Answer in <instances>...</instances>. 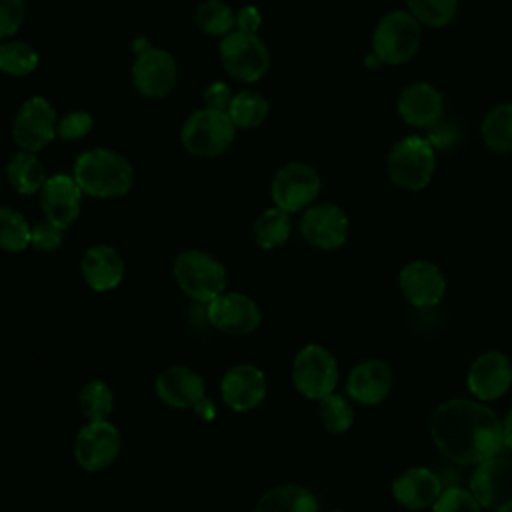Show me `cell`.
Segmentation results:
<instances>
[{
	"instance_id": "cell-1",
	"label": "cell",
	"mask_w": 512,
	"mask_h": 512,
	"mask_svg": "<svg viewBox=\"0 0 512 512\" xmlns=\"http://www.w3.org/2000/svg\"><path fill=\"white\" fill-rule=\"evenodd\" d=\"M430 434L448 460L464 466L480 464L504 446L498 414L470 398H450L438 404L430 418Z\"/></svg>"
},
{
	"instance_id": "cell-2",
	"label": "cell",
	"mask_w": 512,
	"mask_h": 512,
	"mask_svg": "<svg viewBox=\"0 0 512 512\" xmlns=\"http://www.w3.org/2000/svg\"><path fill=\"white\" fill-rule=\"evenodd\" d=\"M72 176L80 190L92 198H118L134 184L132 164L108 148L82 152L74 162Z\"/></svg>"
},
{
	"instance_id": "cell-3",
	"label": "cell",
	"mask_w": 512,
	"mask_h": 512,
	"mask_svg": "<svg viewBox=\"0 0 512 512\" xmlns=\"http://www.w3.org/2000/svg\"><path fill=\"white\" fill-rule=\"evenodd\" d=\"M172 274L178 288L200 304H208L226 290L224 264L200 248L180 252L172 264Z\"/></svg>"
},
{
	"instance_id": "cell-4",
	"label": "cell",
	"mask_w": 512,
	"mask_h": 512,
	"mask_svg": "<svg viewBox=\"0 0 512 512\" xmlns=\"http://www.w3.org/2000/svg\"><path fill=\"white\" fill-rule=\"evenodd\" d=\"M236 134V126L228 112L202 108L192 112L182 124V146L200 158H212L228 150Z\"/></svg>"
},
{
	"instance_id": "cell-5",
	"label": "cell",
	"mask_w": 512,
	"mask_h": 512,
	"mask_svg": "<svg viewBox=\"0 0 512 512\" xmlns=\"http://www.w3.org/2000/svg\"><path fill=\"white\" fill-rule=\"evenodd\" d=\"M292 384L308 400H322L338 384V362L322 344L302 346L292 360Z\"/></svg>"
},
{
	"instance_id": "cell-6",
	"label": "cell",
	"mask_w": 512,
	"mask_h": 512,
	"mask_svg": "<svg viewBox=\"0 0 512 512\" xmlns=\"http://www.w3.org/2000/svg\"><path fill=\"white\" fill-rule=\"evenodd\" d=\"M422 30L416 16L404 10H394L378 22L372 36V52L378 62L404 64L420 48Z\"/></svg>"
},
{
	"instance_id": "cell-7",
	"label": "cell",
	"mask_w": 512,
	"mask_h": 512,
	"mask_svg": "<svg viewBox=\"0 0 512 512\" xmlns=\"http://www.w3.org/2000/svg\"><path fill=\"white\" fill-rule=\"evenodd\" d=\"M436 166L434 146L422 136L398 140L388 154L390 180L404 190H422L432 180Z\"/></svg>"
},
{
	"instance_id": "cell-8",
	"label": "cell",
	"mask_w": 512,
	"mask_h": 512,
	"mask_svg": "<svg viewBox=\"0 0 512 512\" xmlns=\"http://www.w3.org/2000/svg\"><path fill=\"white\" fill-rule=\"evenodd\" d=\"M220 60L224 70L242 82L260 80L270 66L266 44L256 34L244 30H232L222 36Z\"/></svg>"
},
{
	"instance_id": "cell-9",
	"label": "cell",
	"mask_w": 512,
	"mask_h": 512,
	"mask_svg": "<svg viewBox=\"0 0 512 512\" xmlns=\"http://www.w3.org/2000/svg\"><path fill=\"white\" fill-rule=\"evenodd\" d=\"M120 448V430L110 420H92L76 434L74 460L86 472H100L120 456Z\"/></svg>"
},
{
	"instance_id": "cell-10",
	"label": "cell",
	"mask_w": 512,
	"mask_h": 512,
	"mask_svg": "<svg viewBox=\"0 0 512 512\" xmlns=\"http://www.w3.org/2000/svg\"><path fill=\"white\" fill-rule=\"evenodd\" d=\"M320 176L316 168L306 162H290L282 166L270 186L274 206L292 214L312 206L320 194Z\"/></svg>"
},
{
	"instance_id": "cell-11",
	"label": "cell",
	"mask_w": 512,
	"mask_h": 512,
	"mask_svg": "<svg viewBox=\"0 0 512 512\" xmlns=\"http://www.w3.org/2000/svg\"><path fill=\"white\" fill-rule=\"evenodd\" d=\"M470 492L482 508L494 512H512V458L492 456L470 476Z\"/></svg>"
},
{
	"instance_id": "cell-12",
	"label": "cell",
	"mask_w": 512,
	"mask_h": 512,
	"mask_svg": "<svg viewBox=\"0 0 512 512\" xmlns=\"http://www.w3.org/2000/svg\"><path fill=\"white\" fill-rule=\"evenodd\" d=\"M56 112L42 96L28 98L16 112L12 122V138L20 150L40 152L56 136Z\"/></svg>"
},
{
	"instance_id": "cell-13",
	"label": "cell",
	"mask_w": 512,
	"mask_h": 512,
	"mask_svg": "<svg viewBox=\"0 0 512 512\" xmlns=\"http://www.w3.org/2000/svg\"><path fill=\"white\" fill-rule=\"evenodd\" d=\"M204 306L208 324L232 336H246L254 332L262 320L258 304L242 292L224 290Z\"/></svg>"
},
{
	"instance_id": "cell-14",
	"label": "cell",
	"mask_w": 512,
	"mask_h": 512,
	"mask_svg": "<svg viewBox=\"0 0 512 512\" xmlns=\"http://www.w3.org/2000/svg\"><path fill=\"white\" fill-rule=\"evenodd\" d=\"M348 216L330 202L312 204L300 218V232L304 240L318 250H338L348 240Z\"/></svg>"
},
{
	"instance_id": "cell-15",
	"label": "cell",
	"mask_w": 512,
	"mask_h": 512,
	"mask_svg": "<svg viewBox=\"0 0 512 512\" xmlns=\"http://www.w3.org/2000/svg\"><path fill=\"white\" fill-rule=\"evenodd\" d=\"M178 80V68L172 58L162 48H146L140 52L132 66V82L144 98H164Z\"/></svg>"
},
{
	"instance_id": "cell-16",
	"label": "cell",
	"mask_w": 512,
	"mask_h": 512,
	"mask_svg": "<svg viewBox=\"0 0 512 512\" xmlns=\"http://www.w3.org/2000/svg\"><path fill=\"white\" fill-rule=\"evenodd\" d=\"M466 384L480 402L502 398L512 386V362L498 350L484 352L470 364Z\"/></svg>"
},
{
	"instance_id": "cell-17",
	"label": "cell",
	"mask_w": 512,
	"mask_h": 512,
	"mask_svg": "<svg viewBox=\"0 0 512 512\" xmlns=\"http://www.w3.org/2000/svg\"><path fill=\"white\" fill-rule=\"evenodd\" d=\"M402 296L416 308H432L446 294V278L430 260H412L398 274Z\"/></svg>"
},
{
	"instance_id": "cell-18",
	"label": "cell",
	"mask_w": 512,
	"mask_h": 512,
	"mask_svg": "<svg viewBox=\"0 0 512 512\" xmlns=\"http://www.w3.org/2000/svg\"><path fill=\"white\" fill-rule=\"evenodd\" d=\"M266 388L264 372L248 362L234 364L220 380V396L234 412L254 410L266 398Z\"/></svg>"
},
{
	"instance_id": "cell-19",
	"label": "cell",
	"mask_w": 512,
	"mask_h": 512,
	"mask_svg": "<svg viewBox=\"0 0 512 512\" xmlns=\"http://www.w3.org/2000/svg\"><path fill=\"white\" fill-rule=\"evenodd\" d=\"M82 194L84 192L70 174H54L46 178L40 190V208L44 218L66 230L80 214Z\"/></svg>"
},
{
	"instance_id": "cell-20",
	"label": "cell",
	"mask_w": 512,
	"mask_h": 512,
	"mask_svg": "<svg viewBox=\"0 0 512 512\" xmlns=\"http://www.w3.org/2000/svg\"><path fill=\"white\" fill-rule=\"evenodd\" d=\"M156 396L170 408H196L206 398L204 378L190 366H168L154 380Z\"/></svg>"
},
{
	"instance_id": "cell-21",
	"label": "cell",
	"mask_w": 512,
	"mask_h": 512,
	"mask_svg": "<svg viewBox=\"0 0 512 512\" xmlns=\"http://www.w3.org/2000/svg\"><path fill=\"white\" fill-rule=\"evenodd\" d=\"M394 386V374L392 368L378 358L362 360L358 362L346 380V392L348 396L364 406L380 404L388 398Z\"/></svg>"
},
{
	"instance_id": "cell-22",
	"label": "cell",
	"mask_w": 512,
	"mask_h": 512,
	"mask_svg": "<svg viewBox=\"0 0 512 512\" xmlns=\"http://www.w3.org/2000/svg\"><path fill=\"white\" fill-rule=\"evenodd\" d=\"M442 490L440 478L424 466H412L398 474L392 482L394 500L408 510L432 508Z\"/></svg>"
},
{
	"instance_id": "cell-23",
	"label": "cell",
	"mask_w": 512,
	"mask_h": 512,
	"mask_svg": "<svg viewBox=\"0 0 512 512\" xmlns=\"http://www.w3.org/2000/svg\"><path fill=\"white\" fill-rule=\"evenodd\" d=\"M80 274L94 292H110L124 278V260L114 246L96 244L82 254Z\"/></svg>"
},
{
	"instance_id": "cell-24",
	"label": "cell",
	"mask_w": 512,
	"mask_h": 512,
	"mask_svg": "<svg viewBox=\"0 0 512 512\" xmlns=\"http://www.w3.org/2000/svg\"><path fill=\"white\" fill-rule=\"evenodd\" d=\"M444 112L440 92L428 82L408 84L398 96V114L416 128H432Z\"/></svg>"
},
{
	"instance_id": "cell-25",
	"label": "cell",
	"mask_w": 512,
	"mask_h": 512,
	"mask_svg": "<svg viewBox=\"0 0 512 512\" xmlns=\"http://www.w3.org/2000/svg\"><path fill=\"white\" fill-rule=\"evenodd\" d=\"M254 512H318V500L304 486L280 484L258 498Z\"/></svg>"
},
{
	"instance_id": "cell-26",
	"label": "cell",
	"mask_w": 512,
	"mask_h": 512,
	"mask_svg": "<svg viewBox=\"0 0 512 512\" xmlns=\"http://www.w3.org/2000/svg\"><path fill=\"white\" fill-rule=\"evenodd\" d=\"M6 176L10 186L22 196H32L40 192L46 182L44 166L38 160L36 152H26V150H20L10 158L6 166Z\"/></svg>"
},
{
	"instance_id": "cell-27",
	"label": "cell",
	"mask_w": 512,
	"mask_h": 512,
	"mask_svg": "<svg viewBox=\"0 0 512 512\" xmlns=\"http://www.w3.org/2000/svg\"><path fill=\"white\" fill-rule=\"evenodd\" d=\"M254 240L262 250H274L286 244L292 232L290 214L280 208H268L264 210L256 222H254Z\"/></svg>"
},
{
	"instance_id": "cell-28",
	"label": "cell",
	"mask_w": 512,
	"mask_h": 512,
	"mask_svg": "<svg viewBox=\"0 0 512 512\" xmlns=\"http://www.w3.org/2000/svg\"><path fill=\"white\" fill-rule=\"evenodd\" d=\"M482 140L496 152H512V104L492 108L480 126Z\"/></svg>"
},
{
	"instance_id": "cell-29",
	"label": "cell",
	"mask_w": 512,
	"mask_h": 512,
	"mask_svg": "<svg viewBox=\"0 0 512 512\" xmlns=\"http://www.w3.org/2000/svg\"><path fill=\"white\" fill-rule=\"evenodd\" d=\"M78 406L88 422L108 420L114 408V392L104 380H88L78 392Z\"/></svg>"
},
{
	"instance_id": "cell-30",
	"label": "cell",
	"mask_w": 512,
	"mask_h": 512,
	"mask_svg": "<svg viewBox=\"0 0 512 512\" xmlns=\"http://www.w3.org/2000/svg\"><path fill=\"white\" fill-rule=\"evenodd\" d=\"M32 226L14 208L0 206V250L18 254L30 246Z\"/></svg>"
},
{
	"instance_id": "cell-31",
	"label": "cell",
	"mask_w": 512,
	"mask_h": 512,
	"mask_svg": "<svg viewBox=\"0 0 512 512\" xmlns=\"http://www.w3.org/2000/svg\"><path fill=\"white\" fill-rule=\"evenodd\" d=\"M228 116L234 122L236 128H256L260 126L266 116H268V102L264 100V96H260L258 92H238L230 106H228Z\"/></svg>"
},
{
	"instance_id": "cell-32",
	"label": "cell",
	"mask_w": 512,
	"mask_h": 512,
	"mask_svg": "<svg viewBox=\"0 0 512 512\" xmlns=\"http://www.w3.org/2000/svg\"><path fill=\"white\" fill-rule=\"evenodd\" d=\"M196 24L210 36H226L236 26V14L220 0H204L196 8Z\"/></svg>"
},
{
	"instance_id": "cell-33",
	"label": "cell",
	"mask_w": 512,
	"mask_h": 512,
	"mask_svg": "<svg viewBox=\"0 0 512 512\" xmlns=\"http://www.w3.org/2000/svg\"><path fill=\"white\" fill-rule=\"evenodd\" d=\"M318 414L322 426L332 434H342L352 428L354 424V408L342 394H328L322 400H318Z\"/></svg>"
},
{
	"instance_id": "cell-34",
	"label": "cell",
	"mask_w": 512,
	"mask_h": 512,
	"mask_svg": "<svg viewBox=\"0 0 512 512\" xmlns=\"http://www.w3.org/2000/svg\"><path fill=\"white\" fill-rule=\"evenodd\" d=\"M38 66L36 50L26 42L0 44V70L10 76H26Z\"/></svg>"
},
{
	"instance_id": "cell-35",
	"label": "cell",
	"mask_w": 512,
	"mask_h": 512,
	"mask_svg": "<svg viewBox=\"0 0 512 512\" xmlns=\"http://www.w3.org/2000/svg\"><path fill=\"white\" fill-rule=\"evenodd\" d=\"M410 6V14L416 16L418 22L426 26L440 28L448 24L454 14L458 0H406Z\"/></svg>"
},
{
	"instance_id": "cell-36",
	"label": "cell",
	"mask_w": 512,
	"mask_h": 512,
	"mask_svg": "<svg viewBox=\"0 0 512 512\" xmlns=\"http://www.w3.org/2000/svg\"><path fill=\"white\" fill-rule=\"evenodd\" d=\"M432 512H482V506L470 490L448 488L442 490L440 498L432 506Z\"/></svg>"
},
{
	"instance_id": "cell-37",
	"label": "cell",
	"mask_w": 512,
	"mask_h": 512,
	"mask_svg": "<svg viewBox=\"0 0 512 512\" xmlns=\"http://www.w3.org/2000/svg\"><path fill=\"white\" fill-rule=\"evenodd\" d=\"M64 242V228L44 220L32 226L30 234V246L38 252H56Z\"/></svg>"
},
{
	"instance_id": "cell-38",
	"label": "cell",
	"mask_w": 512,
	"mask_h": 512,
	"mask_svg": "<svg viewBox=\"0 0 512 512\" xmlns=\"http://www.w3.org/2000/svg\"><path fill=\"white\" fill-rule=\"evenodd\" d=\"M92 130V116L84 110H76L66 114L56 128V134L62 140H78L84 138Z\"/></svg>"
},
{
	"instance_id": "cell-39",
	"label": "cell",
	"mask_w": 512,
	"mask_h": 512,
	"mask_svg": "<svg viewBox=\"0 0 512 512\" xmlns=\"http://www.w3.org/2000/svg\"><path fill=\"white\" fill-rule=\"evenodd\" d=\"M24 0H0V40L18 32L24 22Z\"/></svg>"
},
{
	"instance_id": "cell-40",
	"label": "cell",
	"mask_w": 512,
	"mask_h": 512,
	"mask_svg": "<svg viewBox=\"0 0 512 512\" xmlns=\"http://www.w3.org/2000/svg\"><path fill=\"white\" fill-rule=\"evenodd\" d=\"M232 98H234L232 90L224 82H212L204 92V104H206V108H212V110L226 112Z\"/></svg>"
},
{
	"instance_id": "cell-41",
	"label": "cell",
	"mask_w": 512,
	"mask_h": 512,
	"mask_svg": "<svg viewBox=\"0 0 512 512\" xmlns=\"http://www.w3.org/2000/svg\"><path fill=\"white\" fill-rule=\"evenodd\" d=\"M458 138V130L454 124H434L430 136L426 138L434 148H446L450 144H454V140Z\"/></svg>"
},
{
	"instance_id": "cell-42",
	"label": "cell",
	"mask_w": 512,
	"mask_h": 512,
	"mask_svg": "<svg viewBox=\"0 0 512 512\" xmlns=\"http://www.w3.org/2000/svg\"><path fill=\"white\" fill-rule=\"evenodd\" d=\"M260 24H262V16H260V12H258L254 6H246V8H242V10L236 14V26H238V30L256 34V30L260 28Z\"/></svg>"
},
{
	"instance_id": "cell-43",
	"label": "cell",
	"mask_w": 512,
	"mask_h": 512,
	"mask_svg": "<svg viewBox=\"0 0 512 512\" xmlns=\"http://www.w3.org/2000/svg\"><path fill=\"white\" fill-rule=\"evenodd\" d=\"M502 438H504V446L512 448V408L502 420Z\"/></svg>"
},
{
	"instance_id": "cell-44",
	"label": "cell",
	"mask_w": 512,
	"mask_h": 512,
	"mask_svg": "<svg viewBox=\"0 0 512 512\" xmlns=\"http://www.w3.org/2000/svg\"><path fill=\"white\" fill-rule=\"evenodd\" d=\"M330 512H344V510H330Z\"/></svg>"
}]
</instances>
